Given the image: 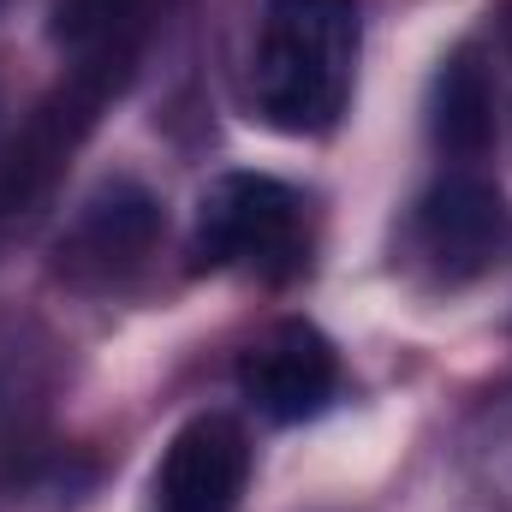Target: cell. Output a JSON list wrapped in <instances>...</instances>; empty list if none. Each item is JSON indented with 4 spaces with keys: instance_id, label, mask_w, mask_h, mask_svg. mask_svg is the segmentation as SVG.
I'll list each match as a JSON object with an SVG mask.
<instances>
[{
    "instance_id": "cell-5",
    "label": "cell",
    "mask_w": 512,
    "mask_h": 512,
    "mask_svg": "<svg viewBox=\"0 0 512 512\" xmlns=\"http://www.w3.org/2000/svg\"><path fill=\"white\" fill-rule=\"evenodd\" d=\"M239 387L268 423H304L340 393V358L316 328L280 322L239 358Z\"/></svg>"
},
{
    "instance_id": "cell-3",
    "label": "cell",
    "mask_w": 512,
    "mask_h": 512,
    "mask_svg": "<svg viewBox=\"0 0 512 512\" xmlns=\"http://www.w3.org/2000/svg\"><path fill=\"white\" fill-rule=\"evenodd\" d=\"M507 251H512L507 197L489 179H477L471 167H453L447 179H435L417 197V209H411V256L435 280L465 286V280L489 274Z\"/></svg>"
},
{
    "instance_id": "cell-6",
    "label": "cell",
    "mask_w": 512,
    "mask_h": 512,
    "mask_svg": "<svg viewBox=\"0 0 512 512\" xmlns=\"http://www.w3.org/2000/svg\"><path fill=\"white\" fill-rule=\"evenodd\" d=\"M251 477V447L233 417H197L173 435L161 477H155V512H233Z\"/></svg>"
},
{
    "instance_id": "cell-9",
    "label": "cell",
    "mask_w": 512,
    "mask_h": 512,
    "mask_svg": "<svg viewBox=\"0 0 512 512\" xmlns=\"http://www.w3.org/2000/svg\"><path fill=\"white\" fill-rule=\"evenodd\" d=\"M501 66H507V96H512V0L501 6Z\"/></svg>"
},
{
    "instance_id": "cell-4",
    "label": "cell",
    "mask_w": 512,
    "mask_h": 512,
    "mask_svg": "<svg viewBox=\"0 0 512 512\" xmlns=\"http://www.w3.org/2000/svg\"><path fill=\"white\" fill-rule=\"evenodd\" d=\"M155 233H161V203L137 179H108V185H96L78 203V215L60 233L54 256H60L66 280L108 286V280L131 274L143 256L155 251Z\"/></svg>"
},
{
    "instance_id": "cell-8",
    "label": "cell",
    "mask_w": 512,
    "mask_h": 512,
    "mask_svg": "<svg viewBox=\"0 0 512 512\" xmlns=\"http://www.w3.org/2000/svg\"><path fill=\"white\" fill-rule=\"evenodd\" d=\"M137 12L143 0H54V42L78 54V66H108V54L126 60Z\"/></svg>"
},
{
    "instance_id": "cell-7",
    "label": "cell",
    "mask_w": 512,
    "mask_h": 512,
    "mask_svg": "<svg viewBox=\"0 0 512 512\" xmlns=\"http://www.w3.org/2000/svg\"><path fill=\"white\" fill-rule=\"evenodd\" d=\"M429 137L453 167H471L495 143V78L477 60V48H459L429 90Z\"/></svg>"
},
{
    "instance_id": "cell-1",
    "label": "cell",
    "mask_w": 512,
    "mask_h": 512,
    "mask_svg": "<svg viewBox=\"0 0 512 512\" xmlns=\"http://www.w3.org/2000/svg\"><path fill=\"white\" fill-rule=\"evenodd\" d=\"M358 72V0H268L251 96L274 131L316 137L346 114Z\"/></svg>"
},
{
    "instance_id": "cell-2",
    "label": "cell",
    "mask_w": 512,
    "mask_h": 512,
    "mask_svg": "<svg viewBox=\"0 0 512 512\" xmlns=\"http://www.w3.org/2000/svg\"><path fill=\"white\" fill-rule=\"evenodd\" d=\"M304 251V203L268 173H227L203 191L191 227V268H268L286 274Z\"/></svg>"
}]
</instances>
